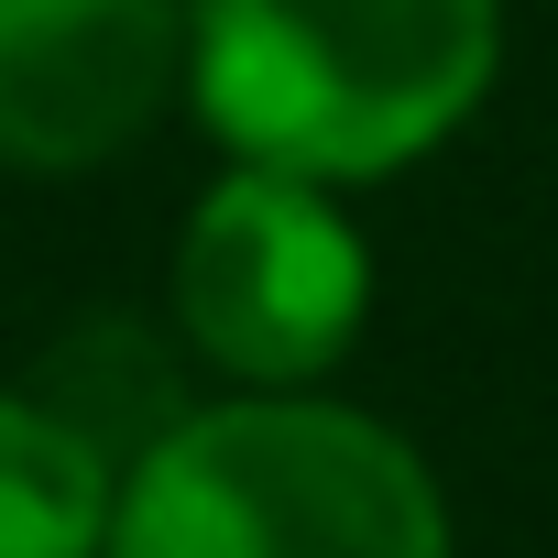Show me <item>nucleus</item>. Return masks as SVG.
<instances>
[{
    "label": "nucleus",
    "instance_id": "obj_1",
    "mask_svg": "<svg viewBox=\"0 0 558 558\" xmlns=\"http://www.w3.org/2000/svg\"><path fill=\"white\" fill-rule=\"evenodd\" d=\"M504 77V0H186V110L230 165L395 186Z\"/></svg>",
    "mask_w": 558,
    "mask_h": 558
},
{
    "label": "nucleus",
    "instance_id": "obj_2",
    "mask_svg": "<svg viewBox=\"0 0 558 558\" xmlns=\"http://www.w3.org/2000/svg\"><path fill=\"white\" fill-rule=\"evenodd\" d=\"M110 558H460L427 449L329 395H197L121 460Z\"/></svg>",
    "mask_w": 558,
    "mask_h": 558
},
{
    "label": "nucleus",
    "instance_id": "obj_3",
    "mask_svg": "<svg viewBox=\"0 0 558 558\" xmlns=\"http://www.w3.org/2000/svg\"><path fill=\"white\" fill-rule=\"evenodd\" d=\"M384 296L373 230L351 219V186L286 175V165H219L165 252V329L186 373L219 395H296L329 384Z\"/></svg>",
    "mask_w": 558,
    "mask_h": 558
},
{
    "label": "nucleus",
    "instance_id": "obj_4",
    "mask_svg": "<svg viewBox=\"0 0 558 558\" xmlns=\"http://www.w3.org/2000/svg\"><path fill=\"white\" fill-rule=\"evenodd\" d=\"M186 110V0H0V175H99Z\"/></svg>",
    "mask_w": 558,
    "mask_h": 558
},
{
    "label": "nucleus",
    "instance_id": "obj_5",
    "mask_svg": "<svg viewBox=\"0 0 558 558\" xmlns=\"http://www.w3.org/2000/svg\"><path fill=\"white\" fill-rule=\"evenodd\" d=\"M121 460L34 384H0V558H110Z\"/></svg>",
    "mask_w": 558,
    "mask_h": 558
}]
</instances>
